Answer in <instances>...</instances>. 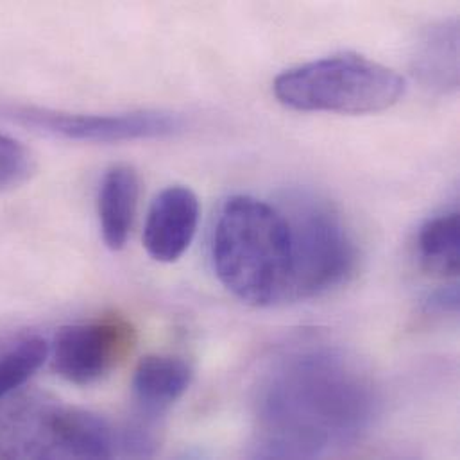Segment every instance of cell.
Masks as SVG:
<instances>
[{"label":"cell","instance_id":"11","mask_svg":"<svg viewBox=\"0 0 460 460\" xmlns=\"http://www.w3.org/2000/svg\"><path fill=\"white\" fill-rule=\"evenodd\" d=\"M414 68L420 79L439 90L459 84V23L457 20L439 22L421 36Z\"/></svg>","mask_w":460,"mask_h":460},{"label":"cell","instance_id":"5","mask_svg":"<svg viewBox=\"0 0 460 460\" xmlns=\"http://www.w3.org/2000/svg\"><path fill=\"white\" fill-rule=\"evenodd\" d=\"M0 117L36 133L95 144L165 138L180 133L185 126L180 115L156 110L93 115L66 113L18 102H0Z\"/></svg>","mask_w":460,"mask_h":460},{"label":"cell","instance_id":"1","mask_svg":"<svg viewBox=\"0 0 460 460\" xmlns=\"http://www.w3.org/2000/svg\"><path fill=\"white\" fill-rule=\"evenodd\" d=\"M369 385L333 353L281 357L260 391V427L270 456L310 457L360 432L371 416Z\"/></svg>","mask_w":460,"mask_h":460},{"label":"cell","instance_id":"3","mask_svg":"<svg viewBox=\"0 0 460 460\" xmlns=\"http://www.w3.org/2000/svg\"><path fill=\"white\" fill-rule=\"evenodd\" d=\"M272 88L296 111L366 115L394 106L405 93V79L366 56L344 52L288 68Z\"/></svg>","mask_w":460,"mask_h":460},{"label":"cell","instance_id":"13","mask_svg":"<svg viewBox=\"0 0 460 460\" xmlns=\"http://www.w3.org/2000/svg\"><path fill=\"white\" fill-rule=\"evenodd\" d=\"M49 344L41 337H27L0 353V400L14 393L43 366Z\"/></svg>","mask_w":460,"mask_h":460},{"label":"cell","instance_id":"14","mask_svg":"<svg viewBox=\"0 0 460 460\" xmlns=\"http://www.w3.org/2000/svg\"><path fill=\"white\" fill-rule=\"evenodd\" d=\"M34 172L31 151L18 140L0 133V194L22 187Z\"/></svg>","mask_w":460,"mask_h":460},{"label":"cell","instance_id":"15","mask_svg":"<svg viewBox=\"0 0 460 460\" xmlns=\"http://www.w3.org/2000/svg\"><path fill=\"white\" fill-rule=\"evenodd\" d=\"M429 310L434 312H452L456 314L459 310V290L457 287H450L447 290H438L427 303Z\"/></svg>","mask_w":460,"mask_h":460},{"label":"cell","instance_id":"8","mask_svg":"<svg viewBox=\"0 0 460 460\" xmlns=\"http://www.w3.org/2000/svg\"><path fill=\"white\" fill-rule=\"evenodd\" d=\"M45 432L58 454L75 459H110L117 448V436L108 421L93 412L58 407L45 420Z\"/></svg>","mask_w":460,"mask_h":460},{"label":"cell","instance_id":"6","mask_svg":"<svg viewBox=\"0 0 460 460\" xmlns=\"http://www.w3.org/2000/svg\"><path fill=\"white\" fill-rule=\"evenodd\" d=\"M131 323L119 315L63 326L49 348L52 371L74 385H92L110 375L135 348Z\"/></svg>","mask_w":460,"mask_h":460},{"label":"cell","instance_id":"10","mask_svg":"<svg viewBox=\"0 0 460 460\" xmlns=\"http://www.w3.org/2000/svg\"><path fill=\"white\" fill-rule=\"evenodd\" d=\"M140 196V180L133 167H111L99 189L97 214L101 234L108 249L120 251L126 247L135 225Z\"/></svg>","mask_w":460,"mask_h":460},{"label":"cell","instance_id":"12","mask_svg":"<svg viewBox=\"0 0 460 460\" xmlns=\"http://www.w3.org/2000/svg\"><path fill=\"white\" fill-rule=\"evenodd\" d=\"M418 254L427 272L457 278L460 272V216L457 210L430 217L418 233Z\"/></svg>","mask_w":460,"mask_h":460},{"label":"cell","instance_id":"7","mask_svg":"<svg viewBox=\"0 0 460 460\" xmlns=\"http://www.w3.org/2000/svg\"><path fill=\"white\" fill-rule=\"evenodd\" d=\"M199 216V199L189 187L172 185L162 190L155 198L144 226L147 254L160 263L178 261L196 236Z\"/></svg>","mask_w":460,"mask_h":460},{"label":"cell","instance_id":"9","mask_svg":"<svg viewBox=\"0 0 460 460\" xmlns=\"http://www.w3.org/2000/svg\"><path fill=\"white\" fill-rule=\"evenodd\" d=\"M192 367L174 355H147L133 375V398L140 414L158 418L190 387Z\"/></svg>","mask_w":460,"mask_h":460},{"label":"cell","instance_id":"4","mask_svg":"<svg viewBox=\"0 0 460 460\" xmlns=\"http://www.w3.org/2000/svg\"><path fill=\"white\" fill-rule=\"evenodd\" d=\"M279 210L290 238L287 299L319 297L346 283L357 265V245L339 212L308 194L288 198Z\"/></svg>","mask_w":460,"mask_h":460},{"label":"cell","instance_id":"2","mask_svg":"<svg viewBox=\"0 0 460 460\" xmlns=\"http://www.w3.org/2000/svg\"><path fill=\"white\" fill-rule=\"evenodd\" d=\"M212 261L240 301L267 306L287 299L290 238L281 210L251 196L226 199L214 228Z\"/></svg>","mask_w":460,"mask_h":460}]
</instances>
